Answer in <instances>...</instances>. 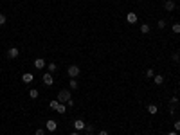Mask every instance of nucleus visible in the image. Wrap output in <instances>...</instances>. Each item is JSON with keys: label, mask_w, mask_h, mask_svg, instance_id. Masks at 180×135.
Masks as SVG:
<instances>
[{"label": "nucleus", "mask_w": 180, "mask_h": 135, "mask_svg": "<svg viewBox=\"0 0 180 135\" xmlns=\"http://www.w3.org/2000/svg\"><path fill=\"white\" fill-rule=\"evenodd\" d=\"M69 99H72V97H70V90L63 88V90L58 92V101H59V103H67Z\"/></svg>", "instance_id": "nucleus-1"}, {"label": "nucleus", "mask_w": 180, "mask_h": 135, "mask_svg": "<svg viewBox=\"0 0 180 135\" xmlns=\"http://www.w3.org/2000/svg\"><path fill=\"white\" fill-rule=\"evenodd\" d=\"M79 72H81V70H79V67H78V65H70L69 69H67V74H69L70 78H78V76H79Z\"/></svg>", "instance_id": "nucleus-2"}, {"label": "nucleus", "mask_w": 180, "mask_h": 135, "mask_svg": "<svg viewBox=\"0 0 180 135\" xmlns=\"http://www.w3.org/2000/svg\"><path fill=\"white\" fill-rule=\"evenodd\" d=\"M42 81H43L45 86H52V85H54V79H52V74L51 72H45L43 78H42Z\"/></svg>", "instance_id": "nucleus-3"}, {"label": "nucleus", "mask_w": 180, "mask_h": 135, "mask_svg": "<svg viewBox=\"0 0 180 135\" xmlns=\"http://www.w3.org/2000/svg\"><path fill=\"white\" fill-rule=\"evenodd\" d=\"M137 20H139V16H137V13H133V11H130L128 15H126V22L128 24H137Z\"/></svg>", "instance_id": "nucleus-4"}, {"label": "nucleus", "mask_w": 180, "mask_h": 135, "mask_svg": "<svg viewBox=\"0 0 180 135\" xmlns=\"http://www.w3.org/2000/svg\"><path fill=\"white\" fill-rule=\"evenodd\" d=\"M18 54H20V52H18V47H11V49L7 51V58H9V59H16Z\"/></svg>", "instance_id": "nucleus-5"}, {"label": "nucleus", "mask_w": 180, "mask_h": 135, "mask_svg": "<svg viewBox=\"0 0 180 135\" xmlns=\"http://www.w3.org/2000/svg\"><path fill=\"white\" fill-rule=\"evenodd\" d=\"M85 121L83 119H76L74 121V128H76V132H81V130H85Z\"/></svg>", "instance_id": "nucleus-6"}, {"label": "nucleus", "mask_w": 180, "mask_h": 135, "mask_svg": "<svg viewBox=\"0 0 180 135\" xmlns=\"http://www.w3.org/2000/svg\"><path fill=\"white\" fill-rule=\"evenodd\" d=\"M56 130H58V123L52 121V119H49L47 121V132H56Z\"/></svg>", "instance_id": "nucleus-7"}, {"label": "nucleus", "mask_w": 180, "mask_h": 135, "mask_svg": "<svg viewBox=\"0 0 180 135\" xmlns=\"http://www.w3.org/2000/svg\"><path fill=\"white\" fill-rule=\"evenodd\" d=\"M45 65H47V63H45L43 58H36L34 59V69H45Z\"/></svg>", "instance_id": "nucleus-8"}, {"label": "nucleus", "mask_w": 180, "mask_h": 135, "mask_svg": "<svg viewBox=\"0 0 180 135\" xmlns=\"http://www.w3.org/2000/svg\"><path fill=\"white\" fill-rule=\"evenodd\" d=\"M153 81H155V85H162L164 83V76L162 74H155V76H153Z\"/></svg>", "instance_id": "nucleus-9"}, {"label": "nucleus", "mask_w": 180, "mask_h": 135, "mask_svg": "<svg viewBox=\"0 0 180 135\" xmlns=\"http://www.w3.org/2000/svg\"><path fill=\"white\" fill-rule=\"evenodd\" d=\"M157 112H158V106H157V105H153V103H151V105H148V113H151V115H155Z\"/></svg>", "instance_id": "nucleus-10"}, {"label": "nucleus", "mask_w": 180, "mask_h": 135, "mask_svg": "<svg viewBox=\"0 0 180 135\" xmlns=\"http://www.w3.org/2000/svg\"><path fill=\"white\" fill-rule=\"evenodd\" d=\"M164 9L166 11H173V9H175V2H173V0H168V2L164 4Z\"/></svg>", "instance_id": "nucleus-11"}, {"label": "nucleus", "mask_w": 180, "mask_h": 135, "mask_svg": "<svg viewBox=\"0 0 180 135\" xmlns=\"http://www.w3.org/2000/svg\"><path fill=\"white\" fill-rule=\"evenodd\" d=\"M69 88H70V90H78V81H76V78H70V81H69Z\"/></svg>", "instance_id": "nucleus-12"}, {"label": "nucleus", "mask_w": 180, "mask_h": 135, "mask_svg": "<svg viewBox=\"0 0 180 135\" xmlns=\"http://www.w3.org/2000/svg\"><path fill=\"white\" fill-rule=\"evenodd\" d=\"M22 81H24V83H31V81H32V74L31 72H25L24 76H22Z\"/></svg>", "instance_id": "nucleus-13"}, {"label": "nucleus", "mask_w": 180, "mask_h": 135, "mask_svg": "<svg viewBox=\"0 0 180 135\" xmlns=\"http://www.w3.org/2000/svg\"><path fill=\"white\" fill-rule=\"evenodd\" d=\"M56 112H58V113H65V112H67V105H65V103H59V106L56 108Z\"/></svg>", "instance_id": "nucleus-14"}, {"label": "nucleus", "mask_w": 180, "mask_h": 135, "mask_svg": "<svg viewBox=\"0 0 180 135\" xmlns=\"http://www.w3.org/2000/svg\"><path fill=\"white\" fill-rule=\"evenodd\" d=\"M150 29H151V27H150L148 24H142V25H141V32H142V34H148Z\"/></svg>", "instance_id": "nucleus-15"}, {"label": "nucleus", "mask_w": 180, "mask_h": 135, "mask_svg": "<svg viewBox=\"0 0 180 135\" xmlns=\"http://www.w3.org/2000/svg\"><path fill=\"white\" fill-rule=\"evenodd\" d=\"M38 96H40V92H38L36 88H31V90H29V97H32V99H36Z\"/></svg>", "instance_id": "nucleus-16"}, {"label": "nucleus", "mask_w": 180, "mask_h": 135, "mask_svg": "<svg viewBox=\"0 0 180 135\" xmlns=\"http://www.w3.org/2000/svg\"><path fill=\"white\" fill-rule=\"evenodd\" d=\"M171 31L175 32V34H180V24H173L171 25Z\"/></svg>", "instance_id": "nucleus-17"}, {"label": "nucleus", "mask_w": 180, "mask_h": 135, "mask_svg": "<svg viewBox=\"0 0 180 135\" xmlns=\"http://www.w3.org/2000/svg\"><path fill=\"white\" fill-rule=\"evenodd\" d=\"M56 69H58L56 63H49V65H47V72H51V74H52V72H56Z\"/></svg>", "instance_id": "nucleus-18"}, {"label": "nucleus", "mask_w": 180, "mask_h": 135, "mask_svg": "<svg viewBox=\"0 0 180 135\" xmlns=\"http://www.w3.org/2000/svg\"><path fill=\"white\" fill-rule=\"evenodd\" d=\"M157 27H158L160 31H164V29H166V20H158V22H157Z\"/></svg>", "instance_id": "nucleus-19"}, {"label": "nucleus", "mask_w": 180, "mask_h": 135, "mask_svg": "<svg viewBox=\"0 0 180 135\" xmlns=\"http://www.w3.org/2000/svg\"><path fill=\"white\" fill-rule=\"evenodd\" d=\"M49 106L52 108V110H56V108L59 106V101H58V99H54V101H51V105H49Z\"/></svg>", "instance_id": "nucleus-20"}, {"label": "nucleus", "mask_w": 180, "mask_h": 135, "mask_svg": "<svg viewBox=\"0 0 180 135\" xmlns=\"http://www.w3.org/2000/svg\"><path fill=\"white\" fill-rule=\"evenodd\" d=\"M5 22H7V16L4 13H0V25H5Z\"/></svg>", "instance_id": "nucleus-21"}, {"label": "nucleus", "mask_w": 180, "mask_h": 135, "mask_svg": "<svg viewBox=\"0 0 180 135\" xmlns=\"http://www.w3.org/2000/svg\"><path fill=\"white\" fill-rule=\"evenodd\" d=\"M153 76H155V70H153V69H148V70H146V78H153Z\"/></svg>", "instance_id": "nucleus-22"}, {"label": "nucleus", "mask_w": 180, "mask_h": 135, "mask_svg": "<svg viewBox=\"0 0 180 135\" xmlns=\"http://www.w3.org/2000/svg\"><path fill=\"white\" fill-rule=\"evenodd\" d=\"M169 105H178V96H173L169 99Z\"/></svg>", "instance_id": "nucleus-23"}, {"label": "nucleus", "mask_w": 180, "mask_h": 135, "mask_svg": "<svg viewBox=\"0 0 180 135\" xmlns=\"http://www.w3.org/2000/svg\"><path fill=\"white\" fill-rule=\"evenodd\" d=\"M85 130H86V133H88V135H92V132H94V126L86 124V126H85Z\"/></svg>", "instance_id": "nucleus-24"}, {"label": "nucleus", "mask_w": 180, "mask_h": 135, "mask_svg": "<svg viewBox=\"0 0 180 135\" xmlns=\"http://www.w3.org/2000/svg\"><path fill=\"white\" fill-rule=\"evenodd\" d=\"M173 126H175V132H180V121H175V124H173Z\"/></svg>", "instance_id": "nucleus-25"}, {"label": "nucleus", "mask_w": 180, "mask_h": 135, "mask_svg": "<svg viewBox=\"0 0 180 135\" xmlns=\"http://www.w3.org/2000/svg\"><path fill=\"white\" fill-rule=\"evenodd\" d=\"M171 59H173V61H180V54H173Z\"/></svg>", "instance_id": "nucleus-26"}, {"label": "nucleus", "mask_w": 180, "mask_h": 135, "mask_svg": "<svg viewBox=\"0 0 180 135\" xmlns=\"http://www.w3.org/2000/svg\"><path fill=\"white\" fill-rule=\"evenodd\" d=\"M67 106H69V108H72V106H74V99H69V101H67V103H65Z\"/></svg>", "instance_id": "nucleus-27"}, {"label": "nucleus", "mask_w": 180, "mask_h": 135, "mask_svg": "<svg viewBox=\"0 0 180 135\" xmlns=\"http://www.w3.org/2000/svg\"><path fill=\"white\" fill-rule=\"evenodd\" d=\"M34 135H45V130H42V128H40V130L34 132Z\"/></svg>", "instance_id": "nucleus-28"}, {"label": "nucleus", "mask_w": 180, "mask_h": 135, "mask_svg": "<svg viewBox=\"0 0 180 135\" xmlns=\"http://www.w3.org/2000/svg\"><path fill=\"white\" fill-rule=\"evenodd\" d=\"M97 135H108V132H106V130H101V132H99Z\"/></svg>", "instance_id": "nucleus-29"}, {"label": "nucleus", "mask_w": 180, "mask_h": 135, "mask_svg": "<svg viewBox=\"0 0 180 135\" xmlns=\"http://www.w3.org/2000/svg\"><path fill=\"white\" fill-rule=\"evenodd\" d=\"M168 135H178V132H175V130H173V132H169Z\"/></svg>", "instance_id": "nucleus-30"}, {"label": "nucleus", "mask_w": 180, "mask_h": 135, "mask_svg": "<svg viewBox=\"0 0 180 135\" xmlns=\"http://www.w3.org/2000/svg\"><path fill=\"white\" fill-rule=\"evenodd\" d=\"M70 135H79V132H76V130H74V132H72Z\"/></svg>", "instance_id": "nucleus-31"}, {"label": "nucleus", "mask_w": 180, "mask_h": 135, "mask_svg": "<svg viewBox=\"0 0 180 135\" xmlns=\"http://www.w3.org/2000/svg\"><path fill=\"white\" fill-rule=\"evenodd\" d=\"M135 2H141V0H135Z\"/></svg>", "instance_id": "nucleus-32"}]
</instances>
